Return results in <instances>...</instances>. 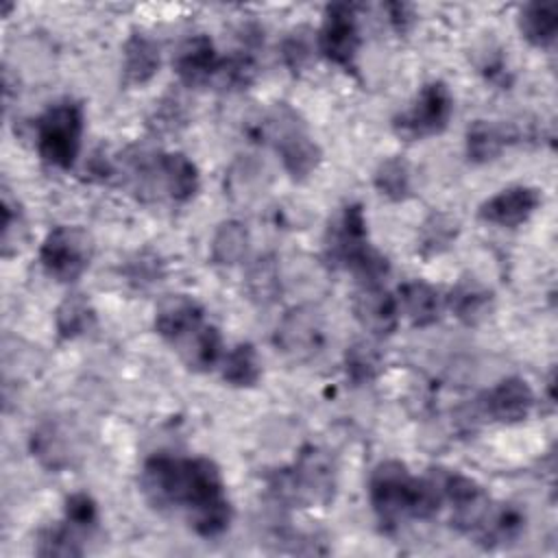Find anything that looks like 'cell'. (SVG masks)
Listing matches in <instances>:
<instances>
[{
  "instance_id": "cell-1",
  "label": "cell",
  "mask_w": 558,
  "mask_h": 558,
  "mask_svg": "<svg viewBox=\"0 0 558 558\" xmlns=\"http://www.w3.org/2000/svg\"><path fill=\"white\" fill-rule=\"evenodd\" d=\"M140 488L153 508L181 512L198 536H220L231 523L220 469L207 458L155 453L142 466Z\"/></svg>"
},
{
  "instance_id": "cell-2",
  "label": "cell",
  "mask_w": 558,
  "mask_h": 558,
  "mask_svg": "<svg viewBox=\"0 0 558 558\" xmlns=\"http://www.w3.org/2000/svg\"><path fill=\"white\" fill-rule=\"evenodd\" d=\"M371 506L384 530H395L405 519H429L438 512L442 497L438 475H410L399 460H386L375 466L368 482Z\"/></svg>"
},
{
  "instance_id": "cell-3",
  "label": "cell",
  "mask_w": 558,
  "mask_h": 558,
  "mask_svg": "<svg viewBox=\"0 0 558 558\" xmlns=\"http://www.w3.org/2000/svg\"><path fill=\"white\" fill-rule=\"evenodd\" d=\"M325 262L351 270L362 283H379L388 275V259L368 244L364 209L357 203L342 207L325 233Z\"/></svg>"
},
{
  "instance_id": "cell-4",
  "label": "cell",
  "mask_w": 558,
  "mask_h": 558,
  "mask_svg": "<svg viewBox=\"0 0 558 558\" xmlns=\"http://www.w3.org/2000/svg\"><path fill=\"white\" fill-rule=\"evenodd\" d=\"M268 488L272 497L292 506H327L333 501L338 488V469L333 456L323 447L307 445L301 449L292 466L279 469L270 475Z\"/></svg>"
},
{
  "instance_id": "cell-5",
  "label": "cell",
  "mask_w": 558,
  "mask_h": 558,
  "mask_svg": "<svg viewBox=\"0 0 558 558\" xmlns=\"http://www.w3.org/2000/svg\"><path fill=\"white\" fill-rule=\"evenodd\" d=\"M255 137L270 144L279 153L286 172L296 181L307 179L320 163V146L307 133L299 111L288 102L272 105L259 118L255 124Z\"/></svg>"
},
{
  "instance_id": "cell-6",
  "label": "cell",
  "mask_w": 558,
  "mask_h": 558,
  "mask_svg": "<svg viewBox=\"0 0 558 558\" xmlns=\"http://www.w3.org/2000/svg\"><path fill=\"white\" fill-rule=\"evenodd\" d=\"M83 107L76 100H59L50 105L37 120L39 157L61 170L72 168L81 150Z\"/></svg>"
},
{
  "instance_id": "cell-7",
  "label": "cell",
  "mask_w": 558,
  "mask_h": 558,
  "mask_svg": "<svg viewBox=\"0 0 558 558\" xmlns=\"http://www.w3.org/2000/svg\"><path fill=\"white\" fill-rule=\"evenodd\" d=\"M453 113V98L442 81L421 87L412 105L392 118V131L408 142L438 135L447 129Z\"/></svg>"
},
{
  "instance_id": "cell-8",
  "label": "cell",
  "mask_w": 558,
  "mask_h": 558,
  "mask_svg": "<svg viewBox=\"0 0 558 558\" xmlns=\"http://www.w3.org/2000/svg\"><path fill=\"white\" fill-rule=\"evenodd\" d=\"M325 340H327L325 316L314 305L290 307L281 316L275 329L277 349L292 362L314 360L323 351Z\"/></svg>"
},
{
  "instance_id": "cell-9",
  "label": "cell",
  "mask_w": 558,
  "mask_h": 558,
  "mask_svg": "<svg viewBox=\"0 0 558 558\" xmlns=\"http://www.w3.org/2000/svg\"><path fill=\"white\" fill-rule=\"evenodd\" d=\"M92 242L78 227H54L39 248V262L48 277L57 281H74L89 266Z\"/></svg>"
},
{
  "instance_id": "cell-10",
  "label": "cell",
  "mask_w": 558,
  "mask_h": 558,
  "mask_svg": "<svg viewBox=\"0 0 558 558\" xmlns=\"http://www.w3.org/2000/svg\"><path fill=\"white\" fill-rule=\"evenodd\" d=\"M360 48L357 7L349 2L329 4L318 31V50L336 65L351 68Z\"/></svg>"
},
{
  "instance_id": "cell-11",
  "label": "cell",
  "mask_w": 558,
  "mask_h": 558,
  "mask_svg": "<svg viewBox=\"0 0 558 558\" xmlns=\"http://www.w3.org/2000/svg\"><path fill=\"white\" fill-rule=\"evenodd\" d=\"M353 314L357 323L375 333L390 336L399 325V303L386 288L379 283H362L353 296Z\"/></svg>"
},
{
  "instance_id": "cell-12",
  "label": "cell",
  "mask_w": 558,
  "mask_h": 558,
  "mask_svg": "<svg viewBox=\"0 0 558 558\" xmlns=\"http://www.w3.org/2000/svg\"><path fill=\"white\" fill-rule=\"evenodd\" d=\"M541 205V194L536 187L512 185L490 196L480 205V218L499 227L523 225Z\"/></svg>"
},
{
  "instance_id": "cell-13",
  "label": "cell",
  "mask_w": 558,
  "mask_h": 558,
  "mask_svg": "<svg viewBox=\"0 0 558 558\" xmlns=\"http://www.w3.org/2000/svg\"><path fill=\"white\" fill-rule=\"evenodd\" d=\"M484 414L499 423H519L534 408V392L521 377H506L482 397Z\"/></svg>"
},
{
  "instance_id": "cell-14",
  "label": "cell",
  "mask_w": 558,
  "mask_h": 558,
  "mask_svg": "<svg viewBox=\"0 0 558 558\" xmlns=\"http://www.w3.org/2000/svg\"><path fill=\"white\" fill-rule=\"evenodd\" d=\"M220 57L207 35L187 37L174 54V72L187 87H203L214 81Z\"/></svg>"
},
{
  "instance_id": "cell-15",
  "label": "cell",
  "mask_w": 558,
  "mask_h": 558,
  "mask_svg": "<svg viewBox=\"0 0 558 558\" xmlns=\"http://www.w3.org/2000/svg\"><path fill=\"white\" fill-rule=\"evenodd\" d=\"M525 532V512L514 504L490 501L477 527L471 532L477 545L493 549L514 543Z\"/></svg>"
},
{
  "instance_id": "cell-16",
  "label": "cell",
  "mask_w": 558,
  "mask_h": 558,
  "mask_svg": "<svg viewBox=\"0 0 558 558\" xmlns=\"http://www.w3.org/2000/svg\"><path fill=\"white\" fill-rule=\"evenodd\" d=\"M521 140V129L506 122L475 120L466 131V155L475 163L497 159L510 144Z\"/></svg>"
},
{
  "instance_id": "cell-17",
  "label": "cell",
  "mask_w": 558,
  "mask_h": 558,
  "mask_svg": "<svg viewBox=\"0 0 558 558\" xmlns=\"http://www.w3.org/2000/svg\"><path fill=\"white\" fill-rule=\"evenodd\" d=\"M174 349L179 351V357L190 371L205 373L211 371L220 357H222V338L218 327L209 323L196 325L190 333H185L181 340L174 342Z\"/></svg>"
},
{
  "instance_id": "cell-18",
  "label": "cell",
  "mask_w": 558,
  "mask_h": 558,
  "mask_svg": "<svg viewBox=\"0 0 558 558\" xmlns=\"http://www.w3.org/2000/svg\"><path fill=\"white\" fill-rule=\"evenodd\" d=\"M205 320V312L203 307L185 294H177L166 299L157 312H155V331L168 340V342H177L181 340L185 333H190L196 325H201Z\"/></svg>"
},
{
  "instance_id": "cell-19",
  "label": "cell",
  "mask_w": 558,
  "mask_h": 558,
  "mask_svg": "<svg viewBox=\"0 0 558 558\" xmlns=\"http://www.w3.org/2000/svg\"><path fill=\"white\" fill-rule=\"evenodd\" d=\"M198 190V170L183 153H161L159 161V198L172 203L190 201Z\"/></svg>"
},
{
  "instance_id": "cell-20",
  "label": "cell",
  "mask_w": 558,
  "mask_h": 558,
  "mask_svg": "<svg viewBox=\"0 0 558 558\" xmlns=\"http://www.w3.org/2000/svg\"><path fill=\"white\" fill-rule=\"evenodd\" d=\"M161 63V54H159V46L153 37L144 35V33H133L126 41H124V50H122V72H124V81L131 85H144L146 81H150Z\"/></svg>"
},
{
  "instance_id": "cell-21",
  "label": "cell",
  "mask_w": 558,
  "mask_h": 558,
  "mask_svg": "<svg viewBox=\"0 0 558 558\" xmlns=\"http://www.w3.org/2000/svg\"><path fill=\"white\" fill-rule=\"evenodd\" d=\"M447 307L464 325H477L493 312V292L475 279H460L447 294Z\"/></svg>"
},
{
  "instance_id": "cell-22",
  "label": "cell",
  "mask_w": 558,
  "mask_h": 558,
  "mask_svg": "<svg viewBox=\"0 0 558 558\" xmlns=\"http://www.w3.org/2000/svg\"><path fill=\"white\" fill-rule=\"evenodd\" d=\"M399 312L408 316L414 327H427L438 320L440 314V296L425 281H405L399 286Z\"/></svg>"
},
{
  "instance_id": "cell-23",
  "label": "cell",
  "mask_w": 558,
  "mask_h": 558,
  "mask_svg": "<svg viewBox=\"0 0 558 558\" xmlns=\"http://www.w3.org/2000/svg\"><path fill=\"white\" fill-rule=\"evenodd\" d=\"M246 292L248 299L262 307L272 305L281 296V275L279 262L272 253L259 255L246 270Z\"/></svg>"
},
{
  "instance_id": "cell-24",
  "label": "cell",
  "mask_w": 558,
  "mask_h": 558,
  "mask_svg": "<svg viewBox=\"0 0 558 558\" xmlns=\"http://www.w3.org/2000/svg\"><path fill=\"white\" fill-rule=\"evenodd\" d=\"M519 28L523 37L538 48H549L558 33V4L556 2H530L519 15Z\"/></svg>"
},
{
  "instance_id": "cell-25",
  "label": "cell",
  "mask_w": 558,
  "mask_h": 558,
  "mask_svg": "<svg viewBox=\"0 0 558 558\" xmlns=\"http://www.w3.org/2000/svg\"><path fill=\"white\" fill-rule=\"evenodd\" d=\"M248 244L251 235L246 225L240 220H225L211 238V259L216 266L231 268L246 257Z\"/></svg>"
},
{
  "instance_id": "cell-26",
  "label": "cell",
  "mask_w": 558,
  "mask_h": 558,
  "mask_svg": "<svg viewBox=\"0 0 558 558\" xmlns=\"http://www.w3.org/2000/svg\"><path fill=\"white\" fill-rule=\"evenodd\" d=\"M96 325V310L92 307L89 299L85 294H68L57 312H54V327L63 340H74L78 336H85Z\"/></svg>"
},
{
  "instance_id": "cell-27",
  "label": "cell",
  "mask_w": 558,
  "mask_h": 558,
  "mask_svg": "<svg viewBox=\"0 0 558 558\" xmlns=\"http://www.w3.org/2000/svg\"><path fill=\"white\" fill-rule=\"evenodd\" d=\"M85 534H89V532L72 525L70 521L44 527L37 536L35 554L37 556H59V558L83 556L85 554V547H83Z\"/></svg>"
},
{
  "instance_id": "cell-28",
  "label": "cell",
  "mask_w": 558,
  "mask_h": 558,
  "mask_svg": "<svg viewBox=\"0 0 558 558\" xmlns=\"http://www.w3.org/2000/svg\"><path fill=\"white\" fill-rule=\"evenodd\" d=\"M460 233V225L453 216L442 214V211H434L432 216H427L418 229V253L423 257H434L445 253L458 238Z\"/></svg>"
},
{
  "instance_id": "cell-29",
  "label": "cell",
  "mask_w": 558,
  "mask_h": 558,
  "mask_svg": "<svg viewBox=\"0 0 558 558\" xmlns=\"http://www.w3.org/2000/svg\"><path fill=\"white\" fill-rule=\"evenodd\" d=\"M222 377L227 384L235 388H251L262 377V364L257 357V351L251 342L235 344L225 357H222Z\"/></svg>"
},
{
  "instance_id": "cell-30",
  "label": "cell",
  "mask_w": 558,
  "mask_h": 558,
  "mask_svg": "<svg viewBox=\"0 0 558 558\" xmlns=\"http://www.w3.org/2000/svg\"><path fill=\"white\" fill-rule=\"evenodd\" d=\"M257 76V61L246 50H235L229 57H220V63L214 74V85L225 92L246 89Z\"/></svg>"
},
{
  "instance_id": "cell-31",
  "label": "cell",
  "mask_w": 558,
  "mask_h": 558,
  "mask_svg": "<svg viewBox=\"0 0 558 558\" xmlns=\"http://www.w3.org/2000/svg\"><path fill=\"white\" fill-rule=\"evenodd\" d=\"M373 183L377 192L390 201H405L412 194V172L403 157L384 159L375 174Z\"/></svg>"
},
{
  "instance_id": "cell-32",
  "label": "cell",
  "mask_w": 558,
  "mask_h": 558,
  "mask_svg": "<svg viewBox=\"0 0 558 558\" xmlns=\"http://www.w3.org/2000/svg\"><path fill=\"white\" fill-rule=\"evenodd\" d=\"M379 371H381V353L375 344L366 340H357L344 351V373H347V379L353 381L355 386L371 384L379 375Z\"/></svg>"
},
{
  "instance_id": "cell-33",
  "label": "cell",
  "mask_w": 558,
  "mask_h": 558,
  "mask_svg": "<svg viewBox=\"0 0 558 558\" xmlns=\"http://www.w3.org/2000/svg\"><path fill=\"white\" fill-rule=\"evenodd\" d=\"M187 120H190V111L185 102L179 96L168 94L159 102H155V109L148 118V129L155 135H170L181 131L187 124Z\"/></svg>"
},
{
  "instance_id": "cell-34",
  "label": "cell",
  "mask_w": 558,
  "mask_h": 558,
  "mask_svg": "<svg viewBox=\"0 0 558 558\" xmlns=\"http://www.w3.org/2000/svg\"><path fill=\"white\" fill-rule=\"evenodd\" d=\"M227 190L240 203L253 201L264 190V168L251 159L238 161L227 177Z\"/></svg>"
},
{
  "instance_id": "cell-35",
  "label": "cell",
  "mask_w": 558,
  "mask_h": 558,
  "mask_svg": "<svg viewBox=\"0 0 558 558\" xmlns=\"http://www.w3.org/2000/svg\"><path fill=\"white\" fill-rule=\"evenodd\" d=\"M312 33L307 28H296L292 33L286 35V39L281 41V59L286 63V68L294 74L303 72L314 54V41L310 37Z\"/></svg>"
},
{
  "instance_id": "cell-36",
  "label": "cell",
  "mask_w": 558,
  "mask_h": 558,
  "mask_svg": "<svg viewBox=\"0 0 558 558\" xmlns=\"http://www.w3.org/2000/svg\"><path fill=\"white\" fill-rule=\"evenodd\" d=\"M126 281L133 283L135 288H148L153 283H159L163 277V262L148 251L135 253L126 266H124Z\"/></svg>"
},
{
  "instance_id": "cell-37",
  "label": "cell",
  "mask_w": 558,
  "mask_h": 558,
  "mask_svg": "<svg viewBox=\"0 0 558 558\" xmlns=\"http://www.w3.org/2000/svg\"><path fill=\"white\" fill-rule=\"evenodd\" d=\"M22 231H24V218H22L20 205L4 187L2 190V251H4V255H11L13 251H17Z\"/></svg>"
},
{
  "instance_id": "cell-38",
  "label": "cell",
  "mask_w": 558,
  "mask_h": 558,
  "mask_svg": "<svg viewBox=\"0 0 558 558\" xmlns=\"http://www.w3.org/2000/svg\"><path fill=\"white\" fill-rule=\"evenodd\" d=\"M33 453L50 469H59L61 464H65L63 440L52 427H46L33 434Z\"/></svg>"
},
{
  "instance_id": "cell-39",
  "label": "cell",
  "mask_w": 558,
  "mask_h": 558,
  "mask_svg": "<svg viewBox=\"0 0 558 558\" xmlns=\"http://www.w3.org/2000/svg\"><path fill=\"white\" fill-rule=\"evenodd\" d=\"M65 521L85 532H92L98 523L96 501L87 493H72L65 499Z\"/></svg>"
},
{
  "instance_id": "cell-40",
  "label": "cell",
  "mask_w": 558,
  "mask_h": 558,
  "mask_svg": "<svg viewBox=\"0 0 558 558\" xmlns=\"http://www.w3.org/2000/svg\"><path fill=\"white\" fill-rule=\"evenodd\" d=\"M480 70L484 72V76L495 83V85H508V68L501 59L499 52H488L484 54V61L480 63Z\"/></svg>"
},
{
  "instance_id": "cell-41",
  "label": "cell",
  "mask_w": 558,
  "mask_h": 558,
  "mask_svg": "<svg viewBox=\"0 0 558 558\" xmlns=\"http://www.w3.org/2000/svg\"><path fill=\"white\" fill-rule=\"evenodd\" d=\"M388 9V20L390 24L397 28V31H405L408 24L412 22V13H410V7L408 4H401V2H392L386 7Z\"/></svg>"
}]
</instances>
